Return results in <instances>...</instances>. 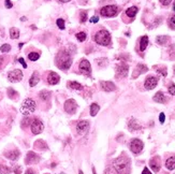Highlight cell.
Segmentation results:
<instances>
[{
  "mask_svg": "<svg viewBox=\"0 0 175 174\" xmlns=\"http://www.w3.org/2000/svg\"><path fill=\"white\" fill-rule=\"evenodd\" d=\"M112 168L116 174H128L129 159L125 156H120V157L113 160Z\"/></svg>",
  "mask_w": 175,
  "mask_h": 174,
  "instance_id": "6da1fadb",
  "label": "cell"
},
{
  "mask_svg": "<svg viewBox=\"0 0 175 174\" xmlns=\"http://www.w3.org/2000/svg\"><path fill=\"white\" fill-rule=\"evenodd\" d=\"M72 64L71 55L67 51H60L56 57V66L61 70H68Z\"/></svg>",
  "mask_w": 175,
  "mask_h": 174,
  "instance_id": "7a4b0ae2",
  "label": "cell"
},
{
  "mask_svg": "<svg viewBox=\"0 0 175 174\" xmlns=\"http://www.w3.org/2000/svg\"><path fill=\"white\" fill-rule=\"evenodd\" d=\"M95 41L100 45H106L110 44L111 42V34L108 30H100L96 34L95 36Z\"/></svg>",
  "mask_w": 175,
  "mask_h": 174,
  "instance_id": "3957f363",
  "label": "cell"
},
{
  "mask_svg": "<svg viewBox=\"0 0 175 174\" xmlns=\"http://www.w3.org/2000/svg\"><path fill=\"white\" fill-rule=\"evenodd\" d=\"M34 110H36V102H34V100L30 99V98H27L21 106V112L25 116H28L31 113H34Z\"/></svg>",
  "mask_w": 175,
  "mask_h": 174,
  "instance_id": "277c9868",
  "label": "cell"
},
{
  "mask_svg": "<svg viewBox=\"0 0 175 174\" xmlns=\"http://www.w3.org/2000/svg\"><path fill=\"white\" fill-rule=\"evenodd\" d=\"M118 12H119V9H118L117 6H105L101 9L100 14L105 17H113L117 15Z\"/></svg>",
  "mask_w": 175,
  "mask_h": 174,
  "instance_id": "5b68a950",
  "label": "cell"
},
{
  "mask_svg": "<svg viewBox=\"0 0 175 174\" xmlns=\"http://www.w3.org/2000/svg\"><path fill=\"white\" fill-rule=\"evenodd\" d=\"M8 79H9V81H10V82H13V83H17V82L22 81V79H23V72H22V70L15 69V70L9 72Z\"/></svg>",
  "mask_w": 175,
  "mask_h": 174,
  "instance_id": "8992f818",
  "label": "cell"
},
{
  "mask_svg": "<svg viewBox=\"0 0 175 174\" xmlns=\"http://www.w3.org/2000/svg\"><path fill=\"white\" fill-rule=\"evenodd\" d=\"M144 147V144L143 142H142L141 140H139V139H134V140L131 141L130 143V149L132 153L134 154H139L142 152V149H143Z\"/></svg>",
  "mask_w": 175,
  "mask_h": 174,
  "instance_id": "52a82bcc",
  "label": "cell"
},
{
  "mask_svg": "<svg viewBox=\"0 0 175 174\" xmlns=\"http://www.w3.org/2000/svg\"><path fill=\"white\" fill-rule=\"evenodd\" d=\"M44 129V126H43V123L40 121V119H34L31 123V131L34 134H39L43 131Z\"/></svg>",
  "mask_w": 175,
  "mask_h": 174,
  "instance_id": "ba28073f",
  "label": "cell"
},
{
  "mask_svg": "<svg viewBox=\"0 0 175 174\" xmlns=\"http://www.w3.org/2000/svg\"><path fill=\"white\" fill-rule=\"evenodd\" d=\"M80 70L83 74H86L89 75L91 73V66H90V62L88 61L87 59H82L80 62Z\"/></svg>",
  "mask_w": 175,
  "mask_h": 174,
  "instance_id": "9c48e42d",
  "label": "cell"
},
{
  "mask_svg": "<svg viewBox=\"0 0 175 174\" xmlns=\"http://www.w3.org/2000/svg\"><path fill=\"white\" fill-rule=\"evenodd\" d=\"M76 130H78V133L81 136L87 133V131L89 130V123L87 121H78V125H76Z\"/></svg>",
  "mask_w": 175,
  "mask_h": 174,
  "instance_id": "30bf717a",
  "label": "cell"
},
{
  "mask_svg": "<svg viewBox=\"0 0 175 174\" xmlns=\"http://www.w3.org/2000/svg\"><path fill=\"white\" fill-rule=\"evenodd\" d=\"M76 108H78V104L73 99H68L65 102V111L69 114H73L76 111Z\"/></svg>",
  "mask_w": 175,
  "mask_h": 174,
  "instance_id": "8fae6325",
  "label": "cell"
},
{
  "mask_svg": "<svg viewBox=\"0 0 175 174\" xmlns=\"http://www.w3.org/2000/svg\"><path fill=\"white\" fill-rule=\"evenodd\" d=\"M157 84H158V79L156 77H148L144 83V86L146 89L150 90V89H154L157 86Z\"/></svg>",
  "mask_w": 175,
  "mask_h": 174,
  "instance_id": "7c38bea8",
  "label": "cell"
},
{
  "mask_svg": "<svg viewBox=\"0 0 175 174\" xmlns=\"http://www.w3.org/2000/svg\"><path fill=\"white\" fill-rule=\"evenodd\" d=\"M40 161V157L37 155L36 153L34 152H29L26 156V159H25V162L27 164H37V162Z\"/></svg>",
  "mask_w": 175,
  "mask_h": 174,
  "instance_id": "4fadbf2b",
  "label": "cell"
},
{
  "mask_svg": "<svg viewBox=\"0 0 175 174\" xmlns=\"http://www.w3.org/2000/svg\"><path fill=\"white\" fill-rule=\"evenodd\" d=\"M128 69L129 67L126 64H120L116 67V74L119 77H125L128 74Z\"/></svg>",
  "mask_w": 175,
  "mask_h": 174,
  "instance_id": "5bb4252c",
  "label": "cell"
},
{
  "mask_svg": "<svg viewBox=\"0 0 175 174\" xmlns=\"http://www.w3.org/2000/svg\"><path fill=\"white\" fill-rule=\"evenodd\" d=\"M161 162H160V158L159 157H154L153 159H150L149 161V166L150 168L153 169V171H155V172H158L159 170H160V167H161Z\"/></svg>",
  "mask_w": 175,
  "mask_h": 174,
  "instance_id": "9a60e30c",
  "label": "cell"
},
{
  "mask_svg": "<svg viewBox=\"0 0 175 174\" xmlns=\"http://www.w3.org/2000/svg\"><path fill=\"white\" fill-rule=\"evenodd\" d=\"M100 86H101V88L103 89L104 91H113L116 89V86H115L114 83H112V82H100Z\"/></svg>",
  "mask_w": 175,
  "mask_h": 174,
  "instance_id": "2e32d148",
  "label": "cell"
},
{
  "mask_svg": "<svg viewBox=\"0 0 175 174\" xmlns=\"http://www.w3.org/2000/svg\"><path fill=\"white\" fill-rule=\"evenodd\" d=\"M59 81H60V77H59L57 73L50 72L49 77H47V82H49V84H51V85H56V84L59 83Z\"/></svg>",
  "mask_w": 175,
  "mask_h": 174,
  "instance_id": "e0dca14e",
  "label": "cell"
},
{
  "mask_svg": "<svg viewBox=\"0 0 175 174\" xmlns=\"http://www.w3.org/2000/svg\"><path fill=\"white\" fill-rule=\"evenodd\" d=\"M4 155H6V157L9 158V159L16 160V159H18L21 153H19V151H17V149H12V151H10V152H6Z\"/></svg>",
  "mask_w": 175,
  "mask_h": 174,
  "instance_id": "ac0fdd59",
  "label": "cell"
},
{
  "mask_svg": "<svg viewBox=\"0 0 175 174\" xmlns=\"http://www.w3.org/2000/svg\"><path fill=\"white\" fill-rule=\"evenodd\" d=\"M146 71H147V67L144 66V65H137V69H135L134 72H133L132 77L133 79H135V77H139L141 73H144V72H146Z\"/></svg>",
  "mask_w": 175,
  "mask_h": 174,
  "instance_id": "d6986e66",
  "label": "cell"
},
{
  "mask_svg": "<svg viewBox=\"0 0 175 174\" xmlns=\"http://www.w3.org/2000/svg\"><path fill=\"white\" fill-rule=\"evenodd\" d=\"M154 101L158 102V103H165V102L167 101V98H165V93H161V91H158V93L154 96Z\"/></svg>",
  "mask_w": 175,
  "mask_h": 174,
  "instance_id": "ffe728a7",
  "label": "cell"
},
{
  "mask_svg": "<svg viewBox=\"0 0 175 174\" xmlns=\"http://www.w3.org/2000/svg\"><path fill=\"white\" fill-rule=\"evenodd\" d=\"M39 81H40V75H39V73L38 72H34V74L31 75V77H30V80H29L30 86L34 87L37 84L39 83Z\"/></svg>",
  "mask_w": 175,
  "mask_h": 174,
  "instance_id": "44dd1931",
  "label": "cell"
},
{
  "mask_svg": "<svg viewBox=\"0 0 175 174\" xmlns=\"http://www.w3.org/2000/svg\"><path fill=\"white\" fill-rule=\"evenodd\" d=\"M147 44H148V37L143 36L141 38V42H140V49H141L142 52L145 51L146 47H147Z\"/></svg>",
  "mask_w": 175,
  "mask_h": 174,
  "instance_id": "7402d4cb",
  "label": "cell"
},
{
  "mask_svg": "<svg viewBox=\"0 0 175 174\" xmlns=\"http://www.w3.org/2000/svg\"><path fill=\"white\" fill-rule=\"evenodd\" d=\"M165 167L169 170H174L175 169V157H170L169 159L165 161Z\"/></svg>",
  "mask_w": 175,
  "mask_h": 174,
  "instance_id": "603a6c76",
  "label": "cell"
},
{
  "mask_svg": "<svg viewBox=\"0 0 175 174\" xmlns=\"http://www.w3.org/2000/svg\"><path fill=\"white\" fill-rule=\"evenodd\" d=\"M169 41V37L168 36H158L156 39V42L160 45H165L167 44V42Z\"/></svg>",
  "mask_w": 175,
  "mask_h": 174,
  "instance_id": "cb8c5ba5",
  "label": "cell"
},
{
  "mask_svg": "<svg viewBox=\"0 0 175 174\" xmlns=\"http://www.w3.org/2000/svg\"><path fill=\"white\" fill-rule=\"evenodd\" d=\"M137 13V6H131V8H129V9H127V10H126V14L128 15L129 17H134Z\"/></svg>",
  "mask_w": 175,
  "mask_h": 174,
  "instance_id": "d4e9b609",
  "label": "cell"
},
{
  "mask_svg": "<svg viewBox=\"0 0 175 174\" xmlns=\"http://www.w3.org/2000/svg\"><path fill=\"white\" fill-rule=\"evenodd\" d=\"M100 111V106L99 104L97 103H93L90 105V115L91 116H96L97 115V113Z\"/></svg>",
  "mask_w": 175,
  "mask_h": 174,
  "instance_id": "484cf974",
  "label": "cell"
},
{
  "mask_svg": "<svg viewBox=\"0 0 175 174\" xmlns=\"http://www.w3.org/2000/svg\"><path fill=\"white\" fill-rule=\"evenodd\" d=\"M140 128H141V126H140L135 121L131 119V121H129V129H130L131 131H134V130H137V129H140Z\"/></svg>",
  "mask_w": 175,
  "mask_h": 174,
  "instance_id": "4316f807",
  "label": "cell"
},
{
  "mask_svg": "<svg viewBox=\"0 0 175 174\" xmlns=\"http://www.w3.org/2000/svg\"><path fill=\"white\" fill-rule=\"evenodd\" d=\"M69 87L72 89H76V90H82L83 89V85H81L80 83H78V82H69Z\"/></svg>",
  "mask_w": 175,
  "mask_h": 174,
  "instance_id": "83f0119b",
  "label": "cell"
},
{
  "mask_svg": "<svg viewBox=\"0 0 175 174\" xmlns=\"http://www.w3.org/2000/svg\"><path fill=\"white\" fill-rule=\"evenodd\" d=\"M10 37H11V39H17L19 37V30L17 29V28H11Z\"/></svg>",
  "mask_w": 175,
  "mask_h": 174,
  "instance_id": "f1b7e54d",
  "label": "cell"
},
{
  "mask_svg": "<svg viewBox=\"0 0 175 174\" xmlns=\"http://www.w3.org/2000/svg\"><path fill=\"white\" fill-rule=\"evenodd\" d=\"M50 95H51V93L47 90H42L40 93H39V97L41 98L42 100H44V101H46V100L50 99Z\"/></svg>",
  "mask_w": 175,
  "mask_h": 174,
  "instance_id": "f546056e",
  "label": "cell"
},
{
  "mask_svg": "<svg viewBox=\"0 0 175 174\" xmlns=\"http://www.w3.org/2000/svg\"><path fill=\"white\" fill-rule=\"evenodd\" d=\"M39 57H40V54L37 53V52H32V53H30L29 55H28V58H29L31 61H36V60H38Z\"/></svg>",
  "mask_w": 175,
  "mask_h": 174,
  "instance_id": "4dcf8cb0",
  "label": "cell"
},
{
  "mask_svg": "<svg viewBox=\"0 0 175 174\" xmlns=\"http://www.w3.org/2000/svg\"><path fill=\"white\" fill-rule=\"evenodd\" d=\"M34 146L37 147V148H39V149H46V147H47V145L45 144L43 141H37L36 143H34Z\"/></svg>",
  "mask_w": 175,
  "mask_h": 174,
  "instance_id": "1f68e13d",
  "label": "cell"
},
{
  "mask_svg": "<svg viewBox=\"0 0 175 174\" xmlns=\"http://www.w3.org/2000/svg\"><path fill=\"white\" fill-rule=\"evenodd\" d=\"M76 39H78L80 42H84V41L86 40V34H85V32H78V34H76Z\"/></svg>",
  "mask_w": 175,
  "mask_h": 174,
  "instance_id": "d6a6232c",
  "label": "cell"
},
{
  "mask_svg": "<svg viewBox=\"0 0 175 174\" xmlns=\"http://www.w3.org/2000/svg\"><path fill=\"white\" fill-rule=\"evenodd\" d=\"M97 64L100 67H105L108 65V59L106 58H100V59H97Z\"/></svg>",
  "mask_w": 175,
  "mask_h": 174,
  "instance_id": "836d02e7",
  "label": "cell"
},
{
  "mask_svg": "<svg viewBox=\"0 0 175 174\" xmlns=\"http://www.w3.org/2000/svg\"><path fill=\"white\" fill-rule=\"evenodd\" d=\"M11 172V169L6 166H0V174H9Z\"/></svg>",
  "mask_w": 175,
  "mask_h": 174,
  "instance_id": "e575fe53",
  "label": "cell"
},
{
  "mask_svg": "<svg viewBox=\"0 0 175 174\" xmlns=\"http://www.w3.org/2000/svg\"><path fill=\"white\" fill-rule=\"evenodd\" d=\"M10 49H11L10 44H3L0 47V51H1L2 53H8V52H10Z\"/></svg>",
  "mask_w": 175,
  "mask_h": 174,
  "instance_id": "d590c367",
  "label": "cell"
},
{
  "mask_svg": "<svg viewBox=\"0 0 175 174\" xmlns=\"http://www.w3.org/2000/svg\"><path fill=\"white\" fill-rule=\"evenodd\" d=\"M80 21H81V23H85V22L87 21V12H86V11H84V12H81Z\"/></svg>",
  "mask_w": 175,
  "mask_h": 174,
  "instance_id": "8d00e7d4",
  "label": "cell"
},
{
  "mask_svg": "<svg viewBox=\"0 0 175 174\" xmlns=\"http://www.w3.org/2000/svg\"><path fill=\"white\" fill-rule=\"evenodd\" d=\"M169 26H170V28H172V29H175V15H173V16L170 17V19H169Z\"/></svg>",
  "mask_w": 175,
  "mask_h": 174,
  "instance_id": "74e56055",
  "label": "cell"
},
{
  "mask_svg": "<svg viewBox=\"0 0 175 174\" xmlns=\"http://www.w3.org/2000/svg\"><path fill=\"white\" fill-rule=\"evenodd\" d=\"M56 23H57V26L60 29H65V21L62 18H58Z\"/></svg>",
  "mask_w": 175,
  "mask_h": 174,
  "instance_id": "f35d334b",
  "label": "cell"
},
{
  "mask_svg": "<svg viewBox=\"0 0 175 174\" xmlns=\"http://www.w3.org/2000/svg\"><path fill=\"white\" fill-rule=\"evenodd\" d=\"M8 93H9V97H10V98H14L15 96H17V93L14 90V89H12V88H9L8 89Z\"/></svg>",
  "mask_w": 175,
  "mask_h": 174,
  "instance_id": "ab89813d",
  "label": "cell"
},
{
  "mask_svg": "<svg viewBox=\"0 0 175 174\" xmlns=\"http://www.w3.org/2000/svg\"><path fill=\"white\" fill-rule=\"evenodd\" d=\"M169 93L171 95H175V84H171L169 87Z\"/></svg>",
  "mask_w": 175,
  "mask_h": 174,
  "instance_id": "60d3db41",
  "label": "cell"
},
{
  "mask_svg": "<svg viewBox=\"0 0 175 174\" xmlns=\"http://www.w3.org/2000/svg\"><path fill=\"white\" fill-rule=\"evenodd\" d=\"M29 124H30V119L29 118H25L23 121V123H22V126L25 128V127H27V125H29Z\"/></svg>",
  "mask_w": 175,
  "mask_h": 174,
  "instance_id": "b9f144b4",
  "label": "cell"
},
{
  "mask_svg": "<svg viewBox=\"0 0 175 174\" xmlns=\"http://www.w3.org/2000/svg\"><path fill=\"white\" fill-rule=\"evenodd\" d=\"M4 3H6V6L8 9H11L13 6L12 2H11V0H4Z\"/></svg>",
  "mask_w": 175,
  "mask_h": 174,
  "instance_id": "7bdbcfd3",
  "label": "cell"
},
{
  "mask_svg": "<svg viewBox=\"0 0 175 174\" xmlns=\"http://www.w3.org/2000/svg\"><path fill=\"white\" fill-rule=\"evenodd\" d=\"M13 170H14V172L16 173V174H22V171H21V167H19V166H15V167H14V169H13Z\"/></svg>",
  "mask_w": 175,
  "mask_h": 174,
  "instance_id": "ee69618b",
  "label": "cell"
},
{
  "mask_svg": "<svg viewBox=\"0 0 175 174\" xmlns=\"http://www.w3.org/2000/svg\"><path fill=\"white\" fill-rule=\"evenodd\" d=\"M165 114H163V113H160V115H159V121H160V123L161 124L165 123Z\"/></svg>",
  "mask_w": 175,
  "mask_h": 174,
  "instance_id": "f6af8a7d",
  "label": "cell"
},
{
  "mask_svg": "<svg viewBox=\"0 0 175 174\" xmlns=\"http://www.w3.org/2000/svg\"><path fill=\"white\" fill-rule=\"evenodd\" d=\"M172 0H160L161 4H163V6H169L170 3H171Z\"/></svg>",
  "mask_w": 175,
  "mask_h": 174,
  "instance_id": "bcb514c9",
  "label": "cell"
},
{
  "mask_svg": "<svg viewBox=\"0 0 175 174\" xmlns=\"http://www.w3.org/2000/svg\"><path fill=\"white\" fill-rule=\"evenodd\" d=\"M98 21H99V17L98 16H93L90 18V23H98Z\"/></svg>",
  "mask_w": 175,
  "mask_h": 174,
  "instance_id": "7dc6e473",
  "label": "cell"
},
{
  "mask_svg": "<svg viewBox=\"0 0 175 174\" xmlns=\"http://www.w3.org/2000/svg\"><path fill=\"white\" fill-rule=\"evenodd\" d=\"M18 61L21 62L22 65H23V67H24V68H27V65H26V62H25V60H24V58H19V59H18Z\"/></svg>",
  "mask_w": 175,
  "mask_h": 174,
  "instance_id": "c3c4849f",
  "label": "cell"
},
{
  "mask_svg": "<svg viewBox=\"0 0 175 174\" xmlns=\"http://www.w3.org/2000/svg\"><path fill=\"white\" fill-rule=\"evenodd\" d=\"M25 174H37V173H36V171L32 170V169H28V170L26 171Z\"/></svg>",
  "mask_w": 175,
  "mask_h": 174,
  "instance_id": "681fc988",
  "label": "cell"
},
{
  "mask_svg": "<svg viewBox=\"0 0 175 174\" xmlns=\"http://www.w3.org/2000/svg\"><path fill=\"white\" fill-rule=\"evenodd\" d=\"M142 174H152L149 172V170H148L147 168H144V170H143V172H142Z\"/></svg>",
  "mask_w": 175,
  "mask_h": 174,
  "instance_id": "f907efd6",
  "label": "cell"
},
{
  "mask_svg": "<svg viewBox=\"0 0 175 174\" xmlns=\"http://www.w3.org/2000/svg\"><path fill=\"white\" fill-rule=\"evenodd\" d=\"M3 60H4V58L2 57V56H0V68H1V66L3 65Z\"/></svg>",
  "mask_w": 175,
  "mask_h": 174,
  "instance_id": "816d5d0a",
  "label": "cell"
},
{
  "mask_svg": "<svg viewBox=\"0 0 175 174\" xmlns=\"http://www.w3.org/2000/svg\"><path fill=\"white\" fill-rule=\"evenodd\" d=\"M59 1H60V2H63V3H65V2H69L70 0H59Z\"/></svg>",
  "mask_w": 175,
  "mask_h": 174,
  "instance_id": "f5cc1de1",
  "label": "cell"
},
{
  "mask_svg": "<svg viewBox=\"0 0 175 174\" xmlns=\"http://www.w3.org/2000/svg\"><path fill=\"white\" fill-rule=\"evenodd\" d=\"M78 174H84V173H83V171H82V170H80V172H78Z\"/></svg>",
  "mask_w": 175,
  "mask_h": 174,
  "instance_id": "db71d44e",
  "label": "cell"
},
{
  "mask_svg": "<svg viewBox=\"0 0 175 174\" xmlns=\"http://www.w3.org/2000/svg\"><path fill=\"white\" fill-rule=\"evenodd\" d=\"M174 11H175V2H174Z\"/></svg>",
  "mask_w": 175,
  "mask_h": 174,
  "instance_id": "11a10c76",
  "label": "cell"
}]
</instances>
